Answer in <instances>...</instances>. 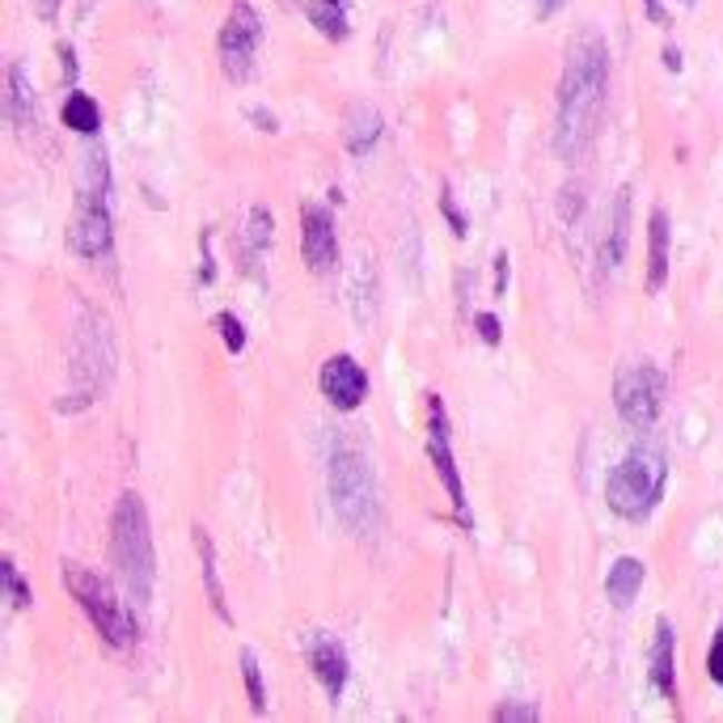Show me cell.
<instances>
[{
  "label": "cell",
  "mask_w": 723,
  "mask_h": 723,
  "mask_svg": "<svg viewBox=\"0 0 723 723\" xmlns=\"http://www.w3.org/2000/svg\"><path fill=\"white\" fill-rule=\"evenodd\" d=\"M605 98H610V51L601 39H580L567 56L563 81H558V131L554 149L567 161H580L593 149L601 119H605Z\"/></svg>",
  "instance_id": "1"
},
{
  "label": "cell",
  "mask_w": 723,
  "mask_h": 723,
  "mask_svg": "<svg viewBox=\"0 0 723 723\" xmlns=\"http://www.w3.org/2000/svg\"><path fill=\"white\" fill-rule=\"evenodd\" d=\"M110 558L123 575L128 593L145 605L152 596V575H157V554H152L149 508L136 491H123L115 516H110Z\"/></svg>",
  "instance_id": "2"
},
{
  "label": "cell",
  "mask_w": 723,
  "mask_h": 723,
  "mask_svg": "<svg viewBox=\"0 0 723 723\" xmlns=\"http://www.w3.org/2000/svg\"><path fill=\"white\" fill-rule=\"evenodd\" d=\"M668 483V462L652 445L631 448L605 478V499L622 521H647Z\"/></svg>",
  "instance_id": "3"
},
{
  "label": "cell",
  "mask_w": 723,
  "mask_h": 723,
  "mask_svg": "<svg viewBox=\"0 0 723 723\" xmlns=\"http://www.w3.org/2000/svg\"><path fill=\"white\" fill-rule=\"evenodd\" d=\"M330 499L351 533H364L377 521V478L360 448L343 445V440H335L330 448Z\"/></svg>",
  "instance_id": "4"
},
{
  "label": "cell",
  "mask_w": 723,
  "mask_h": 723,
  "mask_svg": "<svg viewBox=\"0 0 723 723\" xmlns=\"http://www.w3.org/2000/svg\"><path fill=\"white\" fill-rule=\"evenodd\" d=\"M68 250L81 258H102L110 250V174L102 152H89V178L68 220Z\"/></svg>",
  "instance_id": "5"
},
{
  "label": "cell",
  "mask_w": 723,
  "mask_h": 723,
  "mask_svg": "<svg viewBox=\"0 0 723 723\" xmlns=\"http://www.w3.org/2000/svg\"><path fill=\"white\" fill-rule=\"evenodd\" d=\"M65 588L77 596V605L86 610L93 631L107 638L110 647H131L136 643V622H131L128 605L115 596V588L102 575H93L81 563H65Z\"/></svg>",
  "instance_id": "6"
},
{
  "label": "cell",
  "mask_w": 723,
  "mask_h": 723,
  "mask_svg": "<svg viewBox=\"0 0 723 723\" xmlns=\"http://www.w3.org/2000/svg\"><path fill=\"white\" fill-rule=\"evenodd\" d=\"M614 403L617 415L631 427H652L660 419V406H664V377H660L652 364H631L622 368L614 382Z\"/></svg>",
  "instance_id": "7"
},
{
  "label": "cell",
  "mask_w": 723,
  "mask_h": 723,
  "mask_svg": "<svg viewBox=\"0 0 723 723\" xmlns=\"http://www.w3.org/2000/svg\"><path fill=\"white\" fill-rule=\"evenodd\" d=\"M263 43V22H258L250 0H234L229 18L220 26V68L229 81H246L255 68V51Z\"/></svg>",
  "instance_id": "8"
},
{
  "label": "cell",
  "mask_w": 723,
  "mask_h": 723,
  "mask_svg": "<svg viewBox=\"0 0 723 723\" xmlns=\"http://www.w3.org/2000/svg\"><path fill=\"white\" fill-rule=\"evenodd\" d=\"M427 453H432V466L445 483L448 499H453V512L462 521V529L474 525V516L466 508V487H462V474H457V462H453V445H448V419H445V403L440 394H427Z\"/></svg>",
  "instance_id": "9"
},
{
  "label": "cell",
  "mask_w": 723,
  "mask_h": 723,
  "mask_svg": "<svg viewBox=\"0 0 723 723\" xmlns=\"http://www.w3.org/2000/svg\"><path fill=\"white\" fill-rule=\"evenodd\" d=\"M300 255L309 263V271L326 276L335 263H339V241H335V220L326 208L309 204L300 208Z\"/></svg>",
  "instance_id": "10"
},
{
  "label": "cell",
  "mask_w": 723,
  "mask_h": 723,
  "mask_svg": "<svg viewBox=\"0 0 723 723\" xmlns=\"http://www.w3.org/2000/svg\"><path fill=\"white\" fill-rule=\"evenodd\" d=\"M321 394H326V403L339 406V410H356L364 403V394H368V373H364L360 364L351 360V356H330V360L321 364Z\"/></svg>",
  "instance_id": "11"
},
{
  "label": "cell",
  "mask_w": 723,
  "mask_h": 723,
  "mask_svg": "<svg viewBox=\"0 0 723 723\" xmlns=\"http://www.w3.org/2000/svg\"><path fill=\"white\" fill-rule=\"evenodd\" d=\"M309 664H314V677L321 681L326 699L339 702L347 690V652L330 635H314L309 638Z\"/></svg>",
  "instance_id": "12"
},
{
  "label": "cell",
  "mask_w": 723,
  "mask_h": 723,
  "mask_svg": "<svg viewBox=\"0 0 723 723\" xmlns=\"http://www.w3.org/2000/svg\"><path fill=\"white\" fill-rule=\"evenodd\" d=\"M673 626L660 617L656 622V643H652V685H656L660 699H677V656H673Z\"/></svg>",
  "instance_id": "13"
},
{
  "label": "cell",
  "mask_w": 723,
  "mask_h": 723,
  "mask_svg": "<svg viewBox=\"0 0 723 723\" xmlns=\"http://www.w3.org/2000/svg\"><path fill=\"white\" fill-rule=\"evenodd\" d=\"M664 279H668V212L656 208L647 220V279H643V288L660 293Z\"/></svg>",
  "instance_id": "14"
},
{
  "label": "cell",
  "mask_w": 723,
  "mask_h": 723,
  "mask_svg": "<svg viewBox=\"0 0 723 723\" xmlns=\"http://www.w3.org/2000/svg\"><path fill=\"white\" fill-rule=\"evenodd\" d=\"M643 580H647V567L626 554V558H617L614 567H610V575H605V596L614 601L617 610H626V605L638 596V588H643Z\"/></svg>",
  "instance_id": "15"
},
{
  "label": "cell",
  "mask_w": 723,
  "mask_h": 723,
  "mask_svg": "<svg viewBox=\"0 0 723 723\" xmlns=\"http://www.w3.org/2000/svg\"><path fill=\"white\" fill-rule=\"evenodd\" d=\"M191 537H195V554H199V563H204V588H208V601H212L216 617H220V622H234V617H229V605H225V584H220V572H216L212 537H208L204 525H195Z\"/></svg>",
  "instance_id": "16"
},
{
  "label": "cell",
  "mask_w": 723,
  "mask_h": 723,
  "mask_svg": "<svg viewBox=\"0 0 723 723\" xmlns=\"http://www.w3.org/2000/svg\"><path fill=\"white\" fill-rule=\"evenodd\" d=\"M626 241H631V191L622 187L614 199V220H610V234L601 241V263L617 267L626 258Z\"/></svg>",
  "instance_id": "17"
},
{
  "label": "cell",
  "mask_w": 723,
  "mask_h": 723,
  "mask_svg": "<svg viewBox=\"0 0 723 723\" xmlns=\"http://www.w3.org/2000/svg\"><path fill=\"white\" fill-rule=\"evenodd\" d=\"M60 115H65V128L81 131V136H93V131L102 128V110H98V102L89 93H68Z\"/></svg>",
  "instance_id": "18"
},
{
  "label": "cell",
  "mask_w": 723,
  "mask_h": 723,
  "mask_svg": "<svg viewBox=\"0 0 723 723\" xmlns=\"http://www.w3.org/2000/svg\"><path fill=\"white\" fill-rule=\"evenodd\" d=\"M4 110H9V119L26 128V123H34V107H30V89H26V77L18 65H9V93H4Z\"/></svg>",
  "instance_id": "19"
},
{
  "label": "cell",
  "mask_w": 723,
  "mask_h": 723,
  "mask_svg": "<svg viewBox=\"0 0 723 723\" xmlns=\"http://www.w3.org/2000/svg\"><path fill=\"white\" fill-rule=\"evenodd\" d=\"M377 136H382V119H377V110H356V119H351V128H347V149L364 157V152L377 145Z\"/></svg>",
  "instance_id": "20"
},
{
  "label": "cell",
  "mask_w": 723,
  "mask_h": 723,
  "mask_svg": "<svg viewBox=\"0 0 723 723\" xmlns=\"http://www.w3.org/2000/svg\"><path fill=\"white\" fill-rule=\"evenodd\" d=\"M309 22L318 26L326 39H347V18H343V4H330V0L309 4Z\"/></svg>",
  "instance_id": "21"
},
{
  "label": "cell",
  "mask_w": 723,
  "mask_h": 723,
  "mask_svg": "<svg viewBox=\"0 0 723 723\" xmlns=\"http://www.w3.org/2000/svg\"><path fill=\"white\" fill-rule=\"evenodd\" d=\"M241 677H246V694H250V706L258 715L267 711V690H263V668H258L255 652H241Z\"/></svg>",
  "instance_id": "22"
},
{
  "label": "cell",
  "mask_w": 723,
  "mask_h": 723,
  "mask_svg": "<svg viewBox=\"0 0 723 723\" xmlns=\"http://www.w3.org/2000/svg\"><path fill=\"white\" fill-rule=\"evenodd\" d=\"M271 234H276V220H271V212H267V208H255V212H250V246H246V255H250V258L263 255V246L271 241Z\"/></svg>",
  "instance_id": "23"
},
{
  "label": "cell",
  "mask_w": 723,
  "mask_h": 723,
  "mask_svg": "<svg viewBox=\"0 0 723 723\" xmlns=\"http://www.w3.org/2000/svg\"><path fill=\"white\" fill-rule=\"evenodd\" d=\"M0 580H4V588H9L13 610H26V605H30V588H26V580L18 575V567H13V558H4V563H0Z\"/></svg>",
  "instance_id": "24"
},
{
  "label": "cell",
  "mask_w": 723,
  "mask_h": 723,
  "mask_svg": "<svg viewBox=\"0 0 723 723\" xmlns=\"http://www.w3.org/2000/svg\"><path fill=\"white\" fill-rule=\"evenodd\" d=\"M216 330H220V339H225V347H229L234 356L246 347V326L237 321V314H216Z\"/></svg>",
  "instance_id": "25"
},
{
  "label": "cell",
  "mask_w": 723,
  "mask_h": 723,
  "mask_svg": "<svg viewBox=\"0 0 723 723\" xmlns=\"http://www.w3.org/2000/svg\"><path fill=\"white\" fill-rule=\"evenodd\" d=\"M440 212H445L448 229H453V234H457V237H466V234H469L466 216H462V208L453 204V191H448V187H440Z\"/></svg>",
  "instance_id": "26"
},
{
  "label": "cell",
  "mask_w": 723,
  "mask_h": 723,
  "mask_svg": "<svg viewBox=\"0 0 723 723\" xmlns=\"http://www.w3.org/2000/svg\"><path fill=\"white\" fill-rule=\"evenodd\" d=\"M706 673H711L715 685H723V622L720 631H715V638H711V652H706Z\"/></svg>",
  "instance_id": "27"
},
{
  "label": "cell",
  "mask_w": 723,
  "mask_h": 723,
  "mask_svg": "<svg viewBox=\"0 0 723 723\" xmlns=\"http://www.w3.org/2000/svg\"><path fill=\"white\" fill-rule=\"evenodd\" d=\"M495 720H542V711H537V706L508 702V706H499V711H495Z\"/></svg>",
  "instance_id": "28"
},
{
  "label": "cell",
  "mask_w": 723,
  "mask_h": 723,
  "mask_svg": "<svg viewBox=\"0 0 723 723\" xmlns=\"http://www.w3.org/2000/svg\"><path fill=\"white\" fill-rule=\"evenodd\" d=\"M474 326H478V335H483V343H499V318L495 314H474Z\"/></svg>",
  "instance_id": "29"
},
{
  "label": "cell",
  "mask_w": 723,
  "mask_h": 723,
  "mask_svg": "<svg viewBox=\"0 0 723 723\" xmlns=\"http://www.w3.org/2000/svg\"><path fill=\"white\" fill-rule=\"evenodd\" d=\"M508 284V255H495V293H504Z\"/></svg>",
  "instance_id": "30"
},
{
  "label": "cell",
  "mask_w": 723,
  "mask_h": 723,
  "mask_svg": "<svg viewBox=\"0 0 723 723\" xmlns=\"http://www.w3.org/2000/svg\"><path fill=\"white\" fill-rule=\"evenodd\" d=\"M563 4H567V0H542V4H537V13H542V18H554Z\"/></svg>",
  "instance_id": "31"
},
{
  "label": "cell",
  "mask_w": 723,
  "mask_h": 723,
  "mask_svg": "<svg viewBox=\"0 0 723 723\" xmlns=\"http://www.w3.org/2000/svg\"><path fill=\"white\" fill-rule=\"evenodd\" d=\"M643 4H647V18H652L656 26H664V9H660V0H643Z\"/></svg>",
  "instance_id": "32"
},
{
  "label": "cell",
  "mask_w": 723,
  "mask_h": 723,
  "mask_svg": "<svg viewBox=\"0 0 723 723\" xmlns=\"http://www.w3.org/2000/svg\"><path fill=\"white\" fill-rule=\"evenodd\" d=\"M250 119H255V123H263V131H276V119H271V115H267V110H255V115H250Z\"/></svg>",
  "instance_id": "33"
},
{
  "label": "cell",
  "mask_w": 723,
  "mask_h": 723,
  "mask_svg": "<svg viewBox=\"0 0 723 723\" xmlns=\"http://www.w3.org/2000/svg\"><path fill=\"white\" fill-rule=\"evenodd\" d=\"M330 4H343V0H330Z\"/></svg>",
  "instance_id": "34"
},
{
  "label": "cell",
  "mask_w": 723,
  "mask_h": 723,
  "mask_svg": "<svg viewBox=\"0 0 723 723\" xmlns=\"http://www.w3.org/2000/svg\"><path fill=\"white\" fill-rule=\"evenodd\" d=\"M685 4H690V0H685Z\"/></svg>",
  "instance_id": "35"
}]
</instances>
